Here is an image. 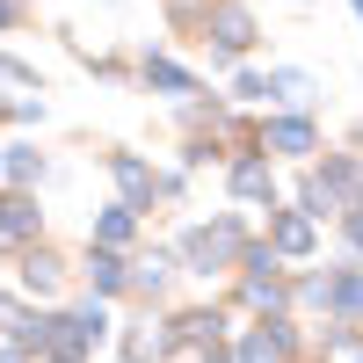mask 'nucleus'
<instances>
[{
    "mask_svg": "<svg viewBox=\"0 0 363 363\" xmlns=\"http://www.w3.org/2000/svg\"><path fill=\"white\" fill-rule=\"evenodd\" d=\"M240 255V218H218V225H196L189 240H182V262L196 269V277H211V269H225Z\"/></svg>",
    "mask_w": 363,
    "mask_h": 363,
    "instance_id": "1",
    "label": "nucleus"
},
{
    "mask_svg": "<svg viewBox=\"0 0 363 363\" xmlns=\"http://www.w3.org/2000/svg\"><path fill=\"white\" fill-rule=\"evenodd\" d=\"M109 174H116V189H124L131 211H153V196H174V189H182L174 174H153V167L131 160V153H109Z\"/></svg>",
    "mask_w": 363,
    "mask_h": 363,
    "instance_id": "2",
    "label": "nucleus"
},
{
    "mask_svg": "<svg viewBox=\"0 0 363 363\" xmlns=\"http://www.w3.org/2000/svg\"><path fill=\"white\" fill-rule=\"evenodd\" d=\"M211 37H218L211 44V66H225V58H240L255 44V15L240 8V0H211Z\"/></svg>",
    "mask_w": 363,
    "mask_h": 363,
    "instance_id": "3",
    "label": "nucleus"
},
{
    "mask_svg": "<svg viewBox=\"0 0 363 363\" xmlns=\"http://www.w3.org/2000/svg\"><path fill=\"white\" fill-rule=\"evenodd\" d=\"M320 306L335 313L342 327H356V320H363V262H356V269H335V277L320 284Z\"/></svg>",
    "mask_w": 363,
    "mask_h": 363,
    "instance_id": "4",
    "label": "nucleus"
},
{
    "mask_svg": "<svg viewBox=\"0 0 363 363\" xmlns=\"http://www.w3.org/2000/svg\"><path fill=\"white\" fill-rule=\"evenodd\" d=\"M233 196L277 203V167H269V153H240V160H233Z\"/></svg>",
    "mask_w": 363,
    "mask_h": 363,
    "instance_id": "5",
    "label": "nucleus"
},
{
    "mask_svg": "<svg viewBox=\"0 0 363 363\" xmlns=\"http://www.w3.org/2000/svg\"><path fill=\"white\" fill-rule=\"evenodd\" d=\"M262 153H313V116H269V131H262Z\"/></svg>",
    "mask_w": 363,
    "mask_h": 363,
    "instance_id": "6",
    "label": "nucleus"
},
{
    "mask_svg": "<svg viewBox=\"0 0 363 363\" xmlns=\"http://www.w3.org/2000/svg\"><path fill=\"white\" fill-rule=\"evenodd\" d=\"M269 255H313V218H306V211H277V225H269Z\"/></svg>",
    "mask_w": 363,
    "mask_h": 363,
    "instance_id": "7",
    "label": "nucleus"
},
{
    "mask_svg": "<svg viewBox=\"0 0 363 363\" xmlns=\"http://www.w3.org/2000/svg\"><path fill=\"white\" fill-rule=\"evenodd\" d=\"M22 240H37V196H8L0 203V247H22Z\"/></svg>",
    "mask_w": 363,
    "mask_h": 363,
    "instance_id": "8",
    "label": "nucleus"
},
{
    "mask_svg": "<svg viewBox=\"0 0 363 363\" xmlns=\"http://www.w3.org/2000/svg\"><path fill=\"white\" fill-rule=\"evenodd\" d=\"M58 277H66V262H58L51 247H29V255H22V291H29V298H51Z\"/></svg>",
    "mask_w": 363,
    "mask_h": 363,
    "instance_id": "9",
    "label": "nucleus"
},
{
    "mask_svg": "<svg viewBox=\"0 0 363 363\" xmlns=\"http://www.w3.org/2000/svg\"><path fill=\"white\" fill-rule=\"evenodd\" d=\"M145 87H160V95H196V73L174 66L167 51H145Z\"/></svg>",
    "mask_w": 363,
    "mask_h": 363,
    "instance_id": "10",
    "label": "nucleus"
},
{
    "mask_svg": "<svg viewBox=\"0 0 363 363\" xmlns=\"http://www.w3.org/2000/svg\"><path fill=\"white\" fill-rule=\"evenodd\" d=\"M247 298H255V306H277V298H284L277 255H269V247H247Z\"/></svg>",
    "mask_w": 363,
    "mask_h": 363,
    "instance_id": "11",
    "label": "nucleus"
},
{
    "mask_svg": "<svg viewBox=\"0 0 363 363\" xmlns=\"http://www.w3.org/2000/svg\"><path fill=\"white\" fill-rule=\"evenodd\" d=\"M131 233H138V211H131V203H109L102 218H95V247L116 255V247H131Z\"/></svg>",
    "mask_w": 363,
    "mask_h": 363,
    "instance_id": "12",
    "label": "nucleus"
},
{
    "mask_svg": "<svg viewBox=\"0 0 363 363\" xmlns=\"http://www.w3.org/2000/svg\"><path fill=\"white\" fill-rule=\"evenodd\" d=\"M269 95L291 102V109H306V102H313V73H306V66H277V73H269Z\"/></svg>",
    "mask_w": 363,
    "mask_h": 363,
    "instance_id": "13",
    "label": "nucleus"
},
{
    "mask_svg": "<svg viewBox=\"0 0 363 363\" xmlns=\"http://www.w3.org/2000/svg\"><path fill=\"white\" fill-rule=\"evenodd\" d=\"M87 277H95V291H102V298H116V291L131 284V269H124V255H109V247H95V255H87Z\"/></svg>",
    "mask_w": 363,
    "mask_h": 363,
    "instance_id": "14",
    "label": "nucleus"
},
{
    "mask_svg": "<svg viewBox=\"0 0 363 363\" xmlns=\"http://www.w3.org/2000/svg\"><path fill=\"white\" fill-rule=\"evenodd\" d=\"M0 160H8V182H15V189H29V182L44 174V153H37V145H0Z\"/></svg>",
    "mask_w": 363,
    "mask_h": 363,
    "instance_id": "15",
    "label": "nucleus"
},
{
    "mask_svg": "<svg viewBox=\"0 0 363 363\" xmlns=\"http://www.w3.org/2000/svg\"><path fill=\"white\" fill-rule=\"evenodd\" d=\"M167 277H174V262H167V255H153V262H138V269H131V291H138V298H160V291H167Z\"/></svg>",
    "mask_w": 363,
    "mask_h": 363,
    "instance_id": "16",
    "label": "nucleus"
},
{
    "mask_svg": "<svg viewBox=\"0 0 363 363\" xmlns=\"http://www.w3.org/2000/svg\"><path fill=\"white\" fill-rule=\"evenodd\" d=\"M233 95H240V102H269V73H240Z\"/></svg>",
    "mask_w": 363,
    "mask_h": 363,
    "instance_id": "17",
    "label": "nucleus"
},
{
    "mask_svg": "<svg viewBox=\"0 0 363 363\" xmlns=\"http://www.w3.org/2000/svg\"><path fill=\"white\" fill-rule=\"evenodd\" d=\"M0 80H8V87H37V73H29L22 58H8V51H0Z\"/></svg>",
    "mask_w": 363,
    "mask_h": 363,
    "instance_id": "18",
    "label": "nucleus"
},
{
    "mask_svg": "<svg viewBox=\"0 0 363 363\" xmlns=\"http://www.w3.org/2000/svg\"><path fill=\"white\" fill-rule=\"evenodd\" d=\"M22 22V0H0V29H15Z\"/></svg>",
    "mask_w": 363,
    "mask_h": 363,
    "instance_id": "19",
    "label": "nucleus"
},
{
    "mask_svg": "<svg viewBox=\"0 0 363 363\" xmlns=\"http://www.w3.org/2000/svg\"><path fill=\"white\" fill-rule=\"evenodd\" d=\"M0 363H29V356H22V349H15V342H8V349H0Z\"/></svg>",
    "mask_w": 363,
    "mask_h": 363,
    "instance_id": "20",
    "label": "nucleus"
},
{
    "mask_svg": "<svg viewBox=\"0 0 363 363\" xmlns=\"http://www.w3.org/2000/svg\"><path fill=\"white\" fill-rule=\"evenodd\" d=\"M203 363H233V356H225V349H203Z\"/></svg>",
    "mask_w": 363,
    "mask_h": 363,
    "instance_id": "21",
    "label": "nucleus"
},
{
    "mask_svg": "<svg viewBox=\"0 0 363 363\" xmlns=\"http://www.w3.org/2000/svg\"><path fill=\"white\" fill-rule=\"evenodd\" d=\"M349 8H356V15H363V0H349Z\"/></svg>",
    "mask_w": 363,
    "mask_h": 363,
    "instance_id": "22",
    "label": "nucleus"
},
{
    "mask_svg": "<svg viewBox=\"0 0 363 363\" xmlns=\"http://www.w3.org/2000/svg\"><path fill=\"white\" fill-rule=\"evenodd\" d=\"M0 174H8V160H0Z\"/></svg>",
    "mask_w": 363,
    "mask_h": 363,
    "instance_id": "23",
    "label": "nucleus"
},
{
    "mask_svg": "<svg viewBox=\"0 0 363 363\" xmlns=\"http://www.w3.org/2000/svg\"><path fill=\"white\" fill-rule=\"evenodd\" d=\"M356 145H363V131H356Z\"/></svg>",
    "mask_w": 363,
    "mask_h": 363,
    "instance_id": "24",
    "label": "nucleus"
}]
</instances>
